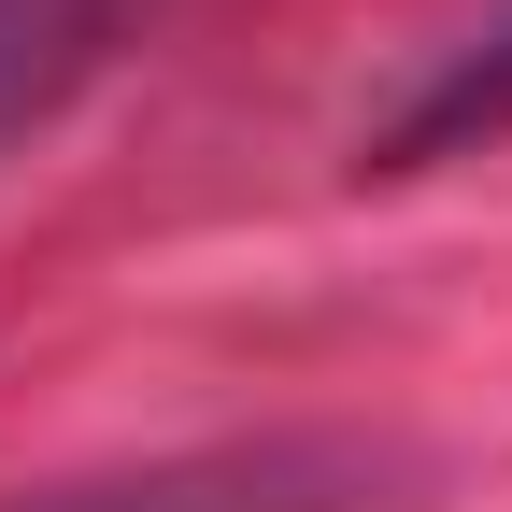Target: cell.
Segmentation results:
<instances>
[{
    "label": "cell",
    "instance_id": "obj_1",
    "mask_svg": "<svg viewBox=\"0 0 512 512\" xmlns=\"http://www.w3.org/2000/svg\"><path fill=\"white\" fill-rule=\"evenodd\" d=\"M370 484H384L370 441H214V456L43 484V498H0V512H370Z\"/></svg>",
    "mask_w": 512,
    "mask_h": 512
},
{
    "label": "cell",
    "instance_id": "obj_2",
    "mask_svg": "<svg viewBox=\"0 0 512 512\" xmlns=\"http://www.w3.org/2000/svg\"><path fill=\"white\" fill-rule=\"evenodd\" d=\"M470 143H512V0H498V15H470L399 100L370 114L356 157H370V171H427V157H470Z\"/></svg>",
    "mask_w": 512,
    "mask_h": 512
},
{
    "label": "cell",
    "instance_id": "obj_3",
    "mask_svg": "<svg viewBox=\"0 0 512 512\" xmlns=\"http://www.w3.org/2000/svg\"><path fill=\"white\" fill-rule=\"evenodd\" d=\"M128 15H143V0H0V143H29V128L128 43Z\"/></svg>",
    "mask_w": 512,
    "mask_h": 512
}]
</instances>
